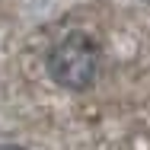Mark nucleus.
<instances>
[{"instance_id":"nucleus-1","label":"nucleus","mask_w":150,"mask_h":150,"mask_svg":"<svg viewBox=\"0 0 150 150\" xmlns=\"http://www.w3.org/2000/svg\"><path fill=\"white\" fill-rule=\"evenodd\" d=\"M99 74V45L86 32H70L48 51V77L61 90L83 93Z\"/></svg>"},{"instance_id":"nucleus-2","label":"nucleus","mask_w":150,"mask_h":150,"mask_svg":"<svg viewBox=\"0 0 150 150\" xmlns=\"http://www.w3.org/2000/svg\"><path fill=\"white\" fill-rule=\"evenodd\" d=\"M0 150H26V147H19V144H0Z\"/></svg>"}]
</instances>
